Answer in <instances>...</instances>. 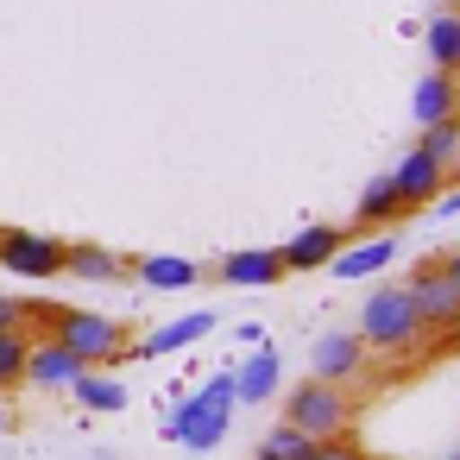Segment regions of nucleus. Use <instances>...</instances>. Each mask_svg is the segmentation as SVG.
Here are the masks:
<instances>
[{"instance_id":"1","label":"nucleus","mask_w":460,"mask_h":460,"mask_svg":"<svg viewBox=\"0 0 460 460\" xmlns=\"http://www.w3.org/2000/svg\"><path fill=\"white\" fill-rule=\"evenodd\" d=\"M234 403H240L234 397V372H215V378H202V391H183L177 410H164V429H171V441L208 454V447H221L227 422H234Z\"/></svg>"},{"instance_id":"2","label":"nucleus","mask_w":460,"mask_h":460,"mask_svg":"<svg viewBox=\"0 0 460 460\" xmlns=\"http://www.w3.org/2000/svg\"><path fill=\"white\" fill-rule=\"evenodd\" d=\"M284 422L303 429L309 441H334V435H353L359 422V403L347 385H322V378H303L284 391Z\"/></svg>"},{"instance_id":"3","label":"nucleus","mask_w":460,"mask_h":460,"mask_svg":"<svg viewBox=\"0 0 460 460\" xmlns=\"http://www.w3.org/2000/svg\"><path fill=\"white\" fill-rule=\"evenodd\" d=\"M64 353H76L89 372H102V366H114V359H127V328L114 322V315H102V309H58L51 315V328H45Z\"/></svg>"},{"instance_id":"4","label":"nucleus","mask_w":460,"mask_h":460,"mask_svg":"<svg viewBox=\"0 0 460 460\" xmlns=\"http://www.w3.org/2000/svg\"><path fill=\"white\" fill-rule=\"evenodd\" d=\"M359 341H366V353H416V347H422V322H416L403 284H385V290L366 296V309H359Z\"/></svg>"},{"instance_id":"5","label":"nucleus","mask_w":460,"mask_h":460,"mask_svg":"<svg viewBox=\"0 0 460 460\" xmlns=\"http://www.w3.org/2000/svg\"><path fill=\"white\" fill-rule=\"evenodd\" d=\"M64 246L70 240H51V234H32V227H0V271L13 278H64Z\"/></svg>"},{"instance_id":"6","label":"nucleus","mask_w":460,"mask_h":460,"mask_svg":"<svg viewBox=\"0 0 460 460\" xmlns=\"http://www.w3.org/2000/svg\"><path fill=\"white\" fill-rule=\"evenodd\" d=\"M410 309H416V322H422V334H447L454 328V309H460V290L447 284V271H441V259H422L416 271H410Z\"/></svg>"},{"instance_id":"7","label":"nucleus","mask_w":460,"mask_h":460,"mask_svg":"<svg viewBox=\"0 0 460 460\" xmlns=\"http://www.w3.org/2000/svg\"><path fill=\"white\" fill-rule=\"evenodd\" d=\"M441 183H447V164H435L429 152H403V164L391 171V190H397V202H403V215H416V208H435V196H441Z\"/></svg>"},{"instance_id":"8","label":"nucleus","mask_w":460,"mask_h":460,"mask_svg":"<svg viewBox=\"0 0 460 460\" xmlns=\"http://www.w3.org/2000/svg\"><path fill=\"white\" fill-rule=\"evenodd\" d=\"M341 246H347V227H334V221L303 227L296 240H284V246H278L284 278H290V271H322V265H334V252H341Z\"/></svg>"},{"instance_id":"9","label":"nucleus","mask_w":460,"mask_h":460,"mask_svg":"<svg viewBox=\"0 0 460 460\" xmlns=\"http://www.w3.org/2000/svg\"><path fill=\"white\" fill-rule=\"evenodd\" d=\"M359 366H366L359 334H322L309 347V378H322V385H347V378H359Z\"/></svg>"},{"instance_id":"10","label":"nucleus","mask_w":460,"mask_h":460,"mask_svg":"<svg viewBox=\"0 0 460 460\" xmlns=\"http://www.w3.org/2000/svg\"><path fill=\"white\" fill-rule=\"evenodd\" d=\"M83 372H89V366H83L76 353H64L51 334H32V353H26V385H39V391H70Z\"/></svg>"},{"instance_id":"11","label":"nucleus","mask_w":460,"mask_h":460,"mask_svg":"<svg viewBox=\"0 0 460 460\" xmlns=\"http://www.w3.org/2000/svg\"><path fill=\"white\" fill-rule=\"evenodd\" d=\"M215 278L234 284V290H271L284 278V259H278V246H246V252H227L215 265Z\"/></svg>"},{"instance_id":"12","label":"nucleus","mask_w":460,"mask_h":460,"mask_svg":"<svg viewBox=\"0 0 460 460\" xmlns=\"http://www.w3.org/2000/svg\"><path fill=\"white\" fill-rule=\"evenodd\" d=\"M208 328H215V315H208V309H190V315H177V322L152 328L146 341H127V359H158V353H183V347H196V341H202Z\"/></svg>"},{"instance_id":"13","label":"nucleus","mask_w":460,"mask_h":460,"mask_svg":"<svg viewBox=\"0 0 460 460\" xmlns=\"http://www.w3.org/2000/svg\"><path fill=\"white\" fill-rule=\"evenodd\" d=\"M64 271L83 278V284H120L127 278V259L108 252V246H95V240H70L64 246Z\"/></svg>"},{"instance_id":"14","label":"nucleus","mask_w":460,"mask_h":460,"mask_svg":"<svg viewBox=\"0 0 460 460\" xmlns=\"http://www.w3.org/2000/svg\"><path fill=\"white\" fill-rule=\"evenodd\" d=\"M127 271H133L146 290H196V284H202V265H196V259H171V252L127 259Z\"/></svg>"},{"instance_id":"15","label":"nucleus","mask_w":460,"mask_h":460,"mask_svg":"<svg viewBox=\"0 0 460 460\" xmlns=\"http://www.w3.org/2000/svg\"><path fill=\"white\" fill-rule=\"evenodd\" d=\"M416 127H435V120H454L460 114V76H441V70H429L422 83H416Z\"/></svg>"},{"instance_id":"16","label":"nucleus","mask_w":460,"mask_h":460,"mask_svg":"<svg viewBox=\"0 0 460 460\" xmlns=\"http://www.w3.org/2000/svg\"><path fill=\"white\" fill-rule=\"evenodd\" d=\"M403 221V202H397V190H391V171L385 177H372L366 190H359V202H353V227H397Z\"/></svg>"},{"instance_id":"17","label":"nucleus","mask_w":460,"mask_h":460,"mask_svg":"<svg viewBox=\"0 0 460 460\" xmlns=\"http://www.w3.org/2000/svg\"><path fill=\"white\" fill-rule=\"evenodd\" d=\"M278 391V347H252V359L234 372V397L240 403H271Z\"/></svg>"},{"instance_id":"18","label":"nucleus","mask_w":460,"mask_h":460,"mask_svg":"<svg viewBox=\"0 0 460 460\" xmlns=\"http://www.w3.org/2000/svg\"><path fill=\"white\" fill-rule=\"evenodd\" d=\"M391 259H397V240H391V234H378V240L341 246V252H334V271H341V278H372V271H385Z\"/></svg>"},{"instance_id":"19","label":"nucleus","mask_w":460,"mask_h":460,"mask_svg":"<svg viewBox=\"0 0 460 460\" xmlns=\"http://www.w3.org/2000/svg\"><path fill=\"white\" fill-rule=\"evenodd\" d=\"M422 45H429V64L441 76H460V13H435L422 26Z\"/></svg>"},{"instance_id":"20","label":"nucleus","mask_w":460,"mask_h":460,"mask_svg":"<svg viewBox=\"0 0 460 460\" xmlns=\"http://www.w3.org/2000/svg\"><path fill=\"white\" fill-rule=\"evenodd\" d=\"M70 397H76L83 410H102V416H120V410H127V385L108 378V372H83V378L70 385Z\"/></svg>"},{"instance_id":"21","label":"nucleus","mask_w":460,"mask_h":460,"mask_svg":"<svg viewBox=\"0 0 460 460\" xmlns=\"http://www.w3.org/2000/svg\"><path fill=\"white\" fill-rule=\"evenodd\" d=\"M252 460H315V441H309L303 429H290V422H271V429L259 435Z\"/></svg>"},{"instance_id":"22","label":"nucleus","mask_w":460,"mask_h":460,"mask_svg":"<svg viewBox=\"0 0 460 460\" xmlns=\"http://www.w3.org/2000/svg\"><path fill=\"white\" fill-rule=\"evenodd\" d=\"M26 353H32V328H7V334H0V391L26 385Z\"/></svg>"},{"instance_id":"23","label":"nucleus","mask_w":460,"mask_h":460,"mask_svg":"<svg viewBox=\"0 0 460 460\" xmlns=\"http://www.w3.org/2000/svg\"><path fill=\"white\" fill-rule=\"evenodd\" d=\"M416 152H429L435 164H454V158H460V114H454V120H435V127H422Z\"/></svg>"},{"instance_id":"24","label":"nucleus","mask_w":460,"mask_h":460,"mask_svg":"<svg viewBox=\"0 0 460 460\" xmlns=\"http://www.w3.org/2000/svg\"><path fill=\"white\" fill-rule=\"evenodd\" d=\"M315 460H372L353 435H334V441H315Z\"/></svg>"},{"instance_id":"25","label":"nucleus","mask_w":460,"mask_h":460,"mask_svg":"<svg viewBox=\"0 0 460 460\" xmlns=\"http://www.w3.org/2000/svg\"><path fill=\"white\" fill-rule=\"evenodd\" d=\"M7 328H26V303L13 290H0V334H7Z\"/></svg>"},{"instance_id":"26","label":"nucleus","mask_w":460,"mask_h":460,"mask_svg":"<svg viewBox=\"0 0 460 460\" xmlns=\"http://www.w3.org/2000/svg\"><path fill=\"white\" fill-rule=\"evenodd\" d=\"M435 259H441V271H447V284L460 290V246H447V252H435Z\"/></svg>"},{"instance_id":"27","label":"nucleus","mask_w":460,"mask_h":460,"mask_svg":"<svg viewBox=\"0 0 460 460\" xmlns=\"http://www.w3.org/2000/svg\"><path fill=\"white\" fill-rule=\"evenodd\" d=\"M435 208H441V215H460V190H454V196H435Z\"/></svg>"},{"instance_id":"28","label":"nucleus","mask_w":460,"mask_h":460,"mask_svg":"<svg viewBox=\"0 0 460 460\" xmlns=\"http://www.w3.org/2000/svg\"><path fill=\"white\" fill-rule=\"evenodd\" d=\"M447 334H454V341H460V309H454V328H447Z\"/></svg>"},{"instance_id":"29","label":"nucleus","mask_w":460,"mask_h":460,"mask_svg":"<svg viewBox=\"0 0 460 460\" xmlns=\"http://www.w3.org/2000/svg\"><path fill=\"white\" fill-rule=\"evenodd\" d=\"M0 429H7V397H0Z\"/></svg>"},{"instance_id":"30","label":"nucleus","mask_w":460,"mask_h":460,"mask_svg":"<svg viewBox=\"0 0 460 460\" xmlns=\"http://www.w3.org/2000/svg\"><path fill=\"white\" fill-rule=\"evenodd\" d=\"M447 13H460V0H447Z\"/></svg>"},{"instance_id":"31","label":"nucleus","mask_w":460,"mask_h":460,"mask_svg":"<svg viewBox=\"0 0 460 460\" xmlns=\"http://www.w3.org/2000/svg\"><path fill=\"white\" fill-rule=\"evenodd\" d=\"M447 460H460V447H454V454H447Z\"/></svg>"}]
</instances>
